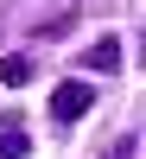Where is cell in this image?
Wrapping results in <instances>:
<instances>
[{
    "mask_svg": "<svg viewBox=\"0 0 146 159\" xmlns=\"http://www.w3.org/2000/svg\"><path fill=\"white\" fill-rule=\"evenodd\" d=\"M102 159H134V140H108V147H102Z\"/></svg>",
    "mask_w": 146,
    "mask_h": 159,
    "instance_id": "obj_5",
    "label": "cell"
},
{
    "mask_svg": "<svg viewBox=\"0 0 146 159\" xmlns=\"http://www.w3.org/2000/svg\"><path fill=\"white\" fill-rule=\"evenodd\" d=\"M83 64H89V70H102V76L121 70V38H95V45L83 51Z\"/></svg>",
    "mask_w": 146,
    "mask_h": 159,
    "instance_id": "obj_2",
    "label": "cell"
},
{
    "mask_svg": "<svg viewBox=\"0 0 146 159\" xmlns=\"http://www.w3.org/2000/svg\"><path fill=\"white\" fill-rule=\"evenodd\" d=\"M0 83H7V89H25V83H32V57H25V51H7V57H0Z\"/></svg>",
    "mask_w": 146,
    "mask_h": 159,
    "instance_id": "obj_3",
    "label": "cell"
},
{
    "mask_svg": "<svg viewBox=\"0 0 146 159\" xmlns=\"http://www.w3.org/2000/svg\"><path fill=\"white\" fill-rule=\"evenodd\" d=\"M25 153H32V147H25V134H19V121L7 115V121H0V159H25Z\"/></svg>",
    "mask_w": 146,
    "mask_h": 159,
    "instance_id": "obj_4",
    "label": "cell"
},
{
    "mask_svg": "<svg viewBox=\"0 0 146 159\" xmlns=\"http://www.w3.org/2000/svg\"><path fill=\"white\" fill-rule=\"evenodd\" d=\"M89 108H95V89H89V83H76V76H70V83H57V89H51V115H57L64 127H70V121H83Z\"/></svg>",
    "mask_w": 146,
    "mask_h": 159,
    "instance_id": "obj_1",
    "label": "cell"
},
{
    "mask_svg": "<svg viewBox=\"0 0 146 159\" xmlns=\"http://www.w3.org/2000/svg\"><path fill=\"white\" fill-rule=\"evenodd\" d=\"M140 57H146V32H140Z\"/></svg>",
    "mask_w": 146,
    "mask_h": 159,
    "instance_id": "obj_6",
    "label": "cell"
}]
</instances>
